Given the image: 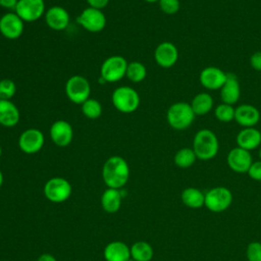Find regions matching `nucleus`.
<instances>
[{"label":"nucleus","instance_id":"obj_35","mask_svg":"<svg viewBox=\"0 0 261 261\" xmlns=\"http://www.w3.org/2000/svg\"><path fill=\"white\" fill-rule=\"evenodd\" d=\"M250 65L256 71H261V51H256L251 55Z\"/></svg>","mask_w":261,"mask_h":261},{"label":"nucleus","instance_id":"obj_13","mask_svg":"<svg viewBox=\"0 0 261 261\" xmlns=\"http://www.w3.org/2000/svg\"><path fill=\"white\" fill-rule=\"evenodd\" d=\"M226 162L232 171L237 173H245L248 172L251 164L253 163V160L250 151L236 147L228 152Z\"/></svg>","mask_w":261,"mask_h":261},{"label":"nucleus","instance_id":"obj_4","mask_svg":"<svg viewBox=\"0 0 261 261\" xmlns=\"http://www.w3.org/2000/svg\"><path fill=\"white\" fill-rule=\"evenodd\" d=\"M111 101L117 111L129 114L138 109L141 99L139 93L134 88L120 86L113 91Z\"/></svg>","mask_w":261,"mask_h":261},{"label":"nucleus","instance_id":"obj_23","mask_svg":"<svg viewBox=\"0 0 261 261\" xmlns=\"http://www.w3.org/2000/svg\"><path fill=\"white\" fill-rule=\"evenodd\" d=\"M121 193L117 189L108 188L101 197L102 208L107 213H115L119 210L121 204Z\"/></svg>","mask_w":261,"mask_h":261},{"label":"nucleus","instance_id":"obj_20","mask_svg":"<svg viewBox=\"0 0 261 261\" xmlns=\"http://www.w3.org/2000/svg\"><path fill=\"white\" fill-rule=\"evenodd\" d=\"M237 144L247 151L254 150L261 145V132L254 126L244 127L237 135Z\"/></svg>","mask_w":261,"mask_h":261},{"label":"nucleus","instance_id":"obj_34","mask_svg":"<svg viewBox=\"0 0 261 261\" xmlns=\"http://www.w3.org/2000/svg\"><path fill=\"white\" fill-rule=\"evenodd\" d=\"M247 173L249 174V176L252 179L257 180V181H261V160L254 161L251 164Z\"/></svg>","mask_w":261,"mask_h":261},{"label":"nucleus","instance_id":"obj_1","mask_svg":"<svg viewBox=\"0 0 261 261\" xmlns=\"http://www.w3.org/2000/svg\"><path fill=\"white\" fill-rule=\"evenodd\" d=\"M128 176V164L120 156L109 157L102 167V177L108 188L119 190L126 184Z\"/></svg>","mask_w":261,"mask_h":261},{"label":"nucleus","instance_id":"obj_21","mask_svg":"<svg viewBox=\"0 0 261 261\" xmlns=\"http://www.w3.org/2000/svg\"><path fill=\"white\" fill-rule=\"evenodd\" d=\"M20 119V112L11 100H0V124L4 127L15 126Z\"/></svg>","mask_w":261,"mask_h":261},{"label":"nucleus","instance_id":"obj_2","mask_svg":"<svg viewBox=\"0 0 261 261\" xmlns=\"http://www.w3.org/2000/svg\"><path fill=\"white\" fill-rule=\"evenodd\" d=\"M200 160H210L214 158L219 150V143L216 135L207 128L200 129L194 137L193 148Z\"/></svg>","mask_w":261,"mask_h":261},{"label":"nucleus","instance_id":"obj_12","mask_svg":"<svg viewBox=\"0 0 261 261\" xmlns=\"http://www.w3.org/2000/svg\"><path fill=\"white\" fill-rule=\"evenodd\" d=\"M23 22L15 12H7L0 17V33L8 40H16L23 33Z\"/></svg>","mask_w":261,"mask_h":261},{"label":"nucleus","instance_id":"obj_19","mask_svg":"<svg viewBox=\"0 0 261 261\" xmlns=\"http://www.w3.org/2000/svg\"><path fill=\"white\" fill-rule=\"evenodd\" d=\"M234 120L243 127H252L259 122L260 112L253 105L242 104L236 108Z\"/></svg>","mask_w":261,"mask_h":261},{"label":"nucleus","instance_id":"obj_25","mask_svg":"<svg viewBox=\"0 0 261 261\" xmlns=\"http://www.w3.org/2000/svg\"><path fill=\"white\" fill-rule=\"evenodd\" d=\"M191 107L196 115H205L213 107V98L208 93H199L193 98Z\"/></svg>","mask_w":261,"mask_h":261},{"label":"nucleus","instance_id":"obj_40","mask_svg":"<svg viewBox=\"0 0 261 261\" xmlns=\"http://www.w3.org/2000/svg\"><path fill=\"white\" fill-rule=\"evenodd\" d=\"M146 2H149V3H154V2H158L159 0H144Z\"/></svg>","mask_w":261,"mask_h":261},{"label":"nucleus","instance_id":"obj_17","mask_svg":"<svg viewBox=\"0 0 261 261\" xmlns=\"http://www.w3.org/2000/svg\"><path fill=\"white\" fill-rule=\"evenodd\" d=\"M69 13L61 6H52L45 12V21L53 31H64L69 24Z\"/></svg>","mask_w":261,"mask_h":261},{"label":"nucleus","instance_id":"obj_33","mask_svg":"<svg viewBox=\"0 0 261 261\" xmlns=\"http://www.w3.org/2000/svg\"><path fill=\"white\" fill-rule=\"evenodd\" d=\"M248 261H261V243L251 242L246 250Z\"/></svg>","mask_w":261,"mask_h":261},{"label":"nucleus","instance_id":"obj_5","mask_svg":"<svg viewBox=\"0 0 261 261\" xmlns=\"http://www.w3.org/2000/svg\"><path fill=\"white\" fill-rule=\"evenodd\" d=\"M128 62L123 56L112 55L106 58L100 67V76L106 83H116L122 80L126 74Z\"/></svg>","mask_w":261,"mask_h":261},{"label":"nucleus","instance_id":"obj_41","mask_svg":"<svg viewBox=\"0 0 261 261\" xmlns=\"http://www.w3.org/2000/svg\"><path fill=\"white\" fill-rule=\"evenodd\" d=\"M259 157H260V160H261V148H260V150H259Z\"/></svg>","mask_w":261,"mask_h":261},{"label":"nucleus","instance_id":"obj_27","mask_svg":"<svg viewBox=\"0 0 261 261\" xmlns=\"http://www.w3.org/2000/svg\"><path fill=\"white\" fill-rule=\"evenodd\" d=\"M197 156L192 148H181L174 155V164L179 168H189L196 162Z\"/></svg>","mask_w":261,"mask_h":261},{"label":"nucleus","instance_id":"obj_38","mask_svg":"<svg viewBox=\"0 0 261 261\" xmlns=\"http://www.w3.org/2000/svg\"><path fill=\"white\" fill-rule=\"evenodd\" d=\"M37 261H56L55 257H53L51 254H48V253H44L42 254Z\"/></svg>","mask_w":261,"mask_h":261},{"label":"nucleus","instance_id":"obj_29","mask_svg":"<svg viewBox=\"0 0 261 261\" xmlns=\"http://www.w3.org/2000/svg\"><path fill=\"white\" fill-rule=\"evenodd\" d=\"M81 106L83 114L89 119H97L102 115V105L97 99L89 98Z\"/></svg>","mask_w":261,"mask_h":261},{"label":"nucleus","instance_id":"obj_39","mask_svg":"<svg viewBox=\"0 0 261 261\" xmlns=\"http://www.w3.org/2000/svg\"><path fill=\"white\" fill-rule=\"evenodd\" d=\"M3 174H2V171L0 170V188L2 187V185H3Z\"/></svg>","mask_w":261,"mask_h":261},{"label":"nucleus","instance_id":"obj_42","mask_svg":"<svg viewBox=\"0 0 261 261\" xmlns=\"http://www.w3.org/2000/svg\"><path fill=\"white\" fill-rule=\"evenodd\" d=\"M1 155H2V148H1V146H0V157H1Z\"/></svg>","mask_w":261,"mask_h":261},{"label":"nucleus","instance_id":"obj_28","mask_svg":"<svg viewBox=\"0 0 261 261\" xmlns=\"http://www.w3.org/2000/svg\"><path fill=\"white\" fill-rule=\"evenodd\" d=\"M146 75H147V69L142 62L140 61L128 62L125 76L132 83H140L145 80Z\"/></svg>","mask_w":261,"mask_h":261},{"label":"nucleus","instance_id":"obj_10","mask_svg":"<svg viewBox=\"0 0 261 261\" xmlns=\"http://www.w3.org/2000/svg\"><path fill=\"white\" fill-rule=\"evenodd\" d=\"M14 12L24 21L34 22L45 15L44 0H18Z\"/></svg>","mask_w":261,"mask_h":261},{"label":"nucleus","instance_id":"obj_32","mask_svg":"<svg viewBox=\"0 0 261 261\" xmlns=\"http://www.w3.org/2000/svg\"><path fill=\"white\" fill-rule=\"evenodd\" d=\"M158 3L161 11L168 15L175 14L180 8L179 0H159Z\"/></svg>","mask_w":261,"mask_h":261},{"label":"nucleus","instance_id":"obj_31","mask_svg":"<svg viewBox=\"0 0 261 261\" xmlns=\"http://www.w3.org/2000/svg\"><path fill=\"white\" fill-rule=\"evenodd\" d=\"M16 93L15 83L10 79L0 81V100H10Z\"/></svg>","mask_w":261,"mask_h":261},{"label":"nucleus","instance_id":"obj_8","mask_svg":"<svg viewBox=\"0 0 261 261\" xmlns=\"http://www.w3.org/2000/svg\"><path fill=\"white\" fill-rule=\"evenodd\" d=\"M75 20L76 23L90 33H99L103 31L106 25L105 14L102 10L93 7L85 8Z\"/></svg>","mask_w":261,"mask_h":261},{"label":"nucleus","instance_id":"obj_6","mask_svg":"<svg viewBox=\"0 0 261 261\" xmlns=\"http://www.w3.org/2000/svg\"><path fill=\"white\" fill-rule=\"evenodd\" d=\"M232 202V194L225 187H214L205 193L204 206L214 213L225 211Z\"/></svg>","mask_w":261,"mask_h":261},{"label":"nucleus","instance_id":"obj_3","mask_svg":"<svg viewBox=\"0 0 261 261\" xmlns=\"http://www.w3.org/2000/svg\"><path fill=\"white\" fill-rule=\"evenodd\" d=\"M191 104L180 101L171 104L166 112V119L171 128L176 130H184L191 126L195 119Z\"/></svg>","mask_w":261,"mask_h":261},{"label":"nucleus","instance_id":"obj_15","mask_svg":"<svg viewBox=\"0 0 261 261\" xmlns=\"http://www.w3.org/2000/svg\"><path fill=\"white\" fill-rule=\"evenodd\" d=\"M154 59L159 66L169 68L173 66L178 59L177 48L171 42H162L155 48Z\"/></svg>","mask_w":261,"mask_h":261},{"label":"nucleus","instance_id":"obj_30","mask_svg":"<svg viewBox=\"0 0 261 261\" xmlns=\"http://www.w3.org/2000/svg\"><path fill=\"white\" fill-rule=\"evenodd\" d=\"M234 111L236 108H233L232 105L221 103L215 108L214 115L216 119L221 122H229L231 120H234Z\"/></svg>","mask_w":261,"mask_h":261},{"label":"nucleus","instance_id":"obj_37","mask_svg":"<svg viewBox=\"0 0 261 261\" xmlns=\"http://www.w3.org/2000/svg\"><path fill=\"white\" fill-rule=\"evenodd\" d=\"M18 0H0V6L5 9H15V6L17 4Z\"/></svg>","mask_w":261,"mask_h":261},{"label":"nucleus","instance_id":"obj_26","mask_svg":"<svg viewBox=\"0 0 261 261\" xmlns=\"http://www.w3.org/2000/svg\"><path fill=\"white\" fill-rule=\"evenodd\" d=\"M130 249V258L135 261H151L153 258L154 252L151 245L147 242L140 241L129 248Z\"/></svg>","mask_w":261,"mask_h":261},{"label":"nucleus","instance_id":"obj_36","mask_svg":"<svg viewBox=\"0 0 261 261\" xmlns=\"http://www.w3.org/2000/svg\"><path fill=\"white\" fill-rule=\"evenodd\" d=\"M86 1L89 4V7H93L100 10L105 8L109 3V0H86Z\"/></svg>","mask_w":261,"mask_h":261},{"label":"nucleus","instance_id":"obj_7","mask_svg":"<svg viewBox=\"0 0 261 261\" xmlns=\"http://www.w3.org/2000/svg\"><path fill=\"white\" fill-rule=\"evenodd\" d=\"M66 97L74 104H83L90 98L91 85L89 81L80 74L70 76L65 84Z\"/></svg>","mask_w":261,"mask_h":261},{"label":"nucleus","instance_id":"obj_18","mask_svg":"<svg viewBox=\"0 0 261 261\" xmlns=\"http://www.w3.org/2000/svg\"><path fill=\"white\" fill-rule=\"evenodd\" d=\"M241 96V87L238 76L232 72H227L226 80L220 89V98L222 103L229 105L236 104Z\"/></svg>","mask_w":261,"mask_h":261},{"label":"nucleus","instance_id":"obj_43","mask_svg":"<svg viewBox=\"0 0 261 261\" xmlns=\"http://www.w3.org/2000/svg\"><path fill=\"white\" fill-rule=\"evenodd\" d=\"M127 261H135V260H134V259H133V258H130V259H128V260H127Z\"/></svg>","mask_w":261,"mask_h":261},{"label":"nucleus","instance_id":"obj_24","mask_svg":"<svg viewBox=\"0 0 261 261\" xmlns=\"http://www.w3.org/2000/svg\"><path fill=\"white\" fill-rule=\"evenodd\" d=\"M182 203L192 209H198L204 206L205 204V194L197 188L189 187L186 188L181 193Z\"/></svg>","mask_w":261,"mask_h":261},{"label":"nucleus","instance_id":"obj_16","mask_svg":"<svg viewBox=\"0 0 261 261\" xmlns=\"http://www.w3.org/2000/svg\"><path fill=\"white\" fill-rule=\"evenodd\" d=\"M226 72L216 66H208L201 70L200 84L208 90H220L226 80Z\"/></svg>","mask_w":261,"mask_h":261},{"label":"nucleus","instance_id":"obj_22","mask_svg":"<svg viewBox=\"0 0 261 261\" xmlns=\"http://www.w3.org/2000/svg\"><path fill=\"white\" fill-rule=\"evenodd\" d=\"M104 258L106 261H127L130 259V249L123 242H111L104 249Z\"/></svg>","mask_w":261,"mask_h":261},{"label":"nucleus","instance_id":"obj_11","mask_svg":"<svg viewBox=\"0 0 261 261\" xmlns=\"http://www.w3.org/2000/svg\"><path fill=\"white\" fill-rule=\"evenodd\" d=\"M44 144V134L40 129L34 127L23 130L18 138V147L25 154H35L39 152Z\"/></svg>","mask_w":261,"mask_h":261},{"label":"nucleus","instance_id":"obj_14","mask_svg":"<svg viewBox=\"0 0 261 261\" xmlns=\"http://www.w3.org/2000/svg\"><path fill=\"white\" fill-rule=\"evenodd\" d=\"M52 142L58 147L68 146L73 138V129L71 124L63 119L54 121L49 129Z\"/></svg>","mask_w":261,"mask_h":261},{"label":"nucleus","instance_id":"obj_9","mask_svg":"<svg viewBox=\"0 0 261 261\" xmlns=\"http://www.w3.org/2000/svg\"><path fill=\"white\" fill-rule=\"evenodd\" d=\"M44 194L49 201L61 203L70 197L71 186L63 177H52L45 184Z\"/></svg>","mask_w":261,"mask_h":261}]
</instances>
